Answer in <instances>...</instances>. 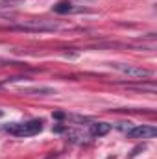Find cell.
<instances>
[{"instance_id": "obj_1", "label": "cell", "mask_w": 157, "mask_h": 159, "mask_svg": "<svg viewBox=\"0 0 157 159\" xmlns=\"http://www.w3.org/2000/svg\"><path fill=\"white\" fill-rule=\"evenodd\" d=\"M41 129H43V120H28V122H15V124H9L6 126V131L11 133V135H17V137H32V135H37Z\"/></svg>"}, {"instance_id": "obj_2", "label": "cell", "mask_w": 157, "mask_h": 159, "mask_svg": "<svg viewBox=\"0 0 157 159\" xmlns=\"http://www.w3.org/2000/svg\"><path fill=\"white\" fill-rule=\"evenodd\" d=\"M111 69H115L118 72L126 74V76H131V78H152V72L142 69V67H137V65H126V63H111Z\"/></svg>"}, {"instance_id": "obj_3", "label": "cell", "mask_w": 157, "mask_h": 159, "mask_svg": "<svg viewBox=\"0 0 157 159\" xmlns=\"http://www.w3.org/2000/svg\"><path fill=\"white\" fill-rule=\"evenodd\" d=\"M19 30H28V32H54L59 28V24L56 22H48V20H28L22 26H17Z\"/></svg>"}, {"instance_id": "obj_4", "label": "cell", "mask_w": 157, "mask_h": 159, "mask_svg": "<svg viewBox=\"0 0 157 159\" xmlns=\"http://www.w3.org/2000/svg\"><path fill=\"white\" fill-rule=\"evenodd\" d=\"M157 135V129L154 126H133L128 131L129 139H152Z\"/></svg>"}, {"instance_id": "obj_5", "label": "cell", "mask_w": 157, "mask_h": 159, "mask_svg": "<svg viewBox=\"0 0 157 159\" xmlns=\"http://www.w3.org/2000/svg\"><path fill=\"white\" fill-rule=\"evenodd\" d=\"M109 131H111V124H107V122H94V124H91V135H94V137H104Z\"/></svg>"}, {"instance_id": "obj_6", "label": "cell", "mask_w": 157, "mask_h": 159, "mask_svg": "<svg viewBox=\"0 0 157 159\" xmlns=\"http://www.w3.org/2000/svg\"><path fill=\"white\" fill-rule=\"evenodd\" d=\"M24 94H32V96H48V94H56V89L52 87H30V89H22Z\"/></svg>"}, {"instance_id": "obj_7", "label": "cell", "mask_w": 157, "mask_h": 159, "mask_svg": "<svg viewBox=\"0 0 157 159\" xmlns=\"http://www.w3.org/2000/svg\"><path fill=\"white\" fill-rule=\"evenodd\" d=\"M52 9H54L56 13H59V15H65V13H72V11H76V7H74L70 2H59V4H56Z\"/></svg>"}, {"instance_id": "obj_8", "label": "cell", "mask_w": 157, "mask_h": 159, "mask_svg": "<svg viewBox=\"0 0 157 159\" xmlns=\"http://www.w3.org/2000/svg\"><path fill=\"white\" fill-rule=\"evenodd\" d=\"M24 0H2L0 2V7H13L15 4H22Z\"/></svg>"}, {"instance_id": "obj_9", "label": "cell", "mask_w": 157, "mask_h": 159, "mask_svg": "<svg viewBox=\"0 0 157 159\" xmlns=\"http://www.w3.org/2000/svg\"><path fill=\"white\" fill-rule=\"evenodd\" d=\"M133 126H135V124H131V122H120V124H118L117 128L120 129V131H124V133H128V131H129V129H131Z\"/></svg>"}, {"instance_id": "obj_10", "label": "cell", "mask_w": 157, "mask_h": 159, "mask_svg": "<svg viewBox=\"0 0 157 159\" xmlns=\"http://www.w3.org/2000/svg\"><path fill=\"white\" fill-rule=\"evenodd\" d=\"M0 117H2V111H0Z\"/></svg>"}]
</instances>
